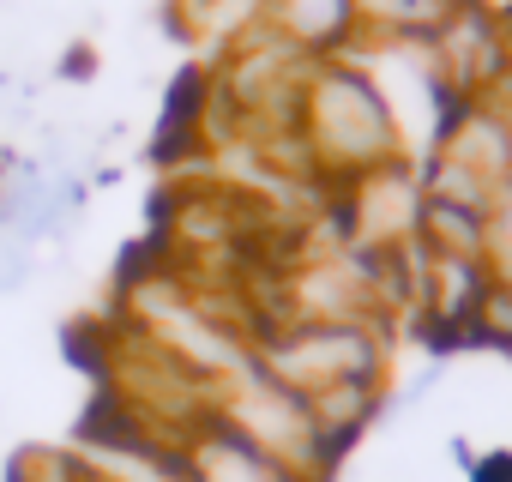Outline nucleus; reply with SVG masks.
Instances as JSON below:
<instances>
[{
  "mask_svg": "<svg viewBox=\"0 0 512 482\" xmlns=\"http://www.w3.org/2000/svg\"><path fill=\"white\" fill-rule=\"evenodd\" d=\"M284 19H290V31H296V37L326 43V37H338V31H344L350 0H284Z\"/></svg>",
  "mask_w": 512,
  "mask_h": 482,
  "instance_id": "nucleus-3",
  "label": "nucleus"
},
{
  "mask_svg": "<svg viewBox=\"0 0 512 482\" xmlns=\"http://www.w3.org/2000/svg\"><path fill=\"white\" fill-rule=\"evenodd\" d=\"M476 332L494 338V344H512V290L506 284H488V296L476 308Z\"/></svg>",
  "mask_w": 512,
  "mask_h": 482,
  "instance_id": "nucleus-4",
  "label": "nucleus"
},
{
  "mask_svg": "<svg viewBox=\"0 0 512 482\" xmlns=\"http://www.w3.org/2000/svg\"><path fill=\"white\" fill-rule=\"evenodd\" d=\"M470 482H512V452H488L482 464H470Z\"/></svg>",
  "mask_w": 512,
  "mask_h": 482,
  "instance_id": "nucleus-5",
  "label": "nucleus"
},
{
  "mask_svg": "<svg viewBox=\"0 0 512 482\" xmlns=\"http://www.w3.org/2000/svg\"><path fill=\"white\" fill-rule=\"evenodd\" d=\"M482 260L494 266V284L512 290V181L494 187L488 217H482Z\"/></svg>",
  "mask_w": 512,
  "mask_h": 482,
  "instance_id": "nucleus-2",
  "label": "nucleus"
},
{
  "mask_svg": "<svg viewBox=\"0 0 512 482\" xmlns=\"http://www.w3.org/2000/svg\"><path fill=\"white\" fill-rule=\"evenodd\" d=\"M199 482H296L272 452H260L241 428H223L199 446Z\"/></svg>",
  "mask_w": 512,
  "mask_h": 482,
  "instance_id": "nucleus-1",
  "label": "nucleus"
}]
</instances>
